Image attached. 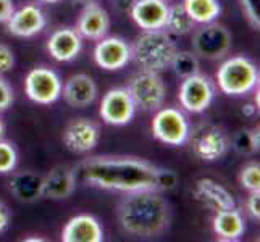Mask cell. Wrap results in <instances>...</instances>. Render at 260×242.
I'll return each mask as SVG.
<instances>
[{
    "instance_id": "obj_1",
    "label": "cell",
    "mask_w": 260,
    "mask_h": 242,
    "mask_svg": "<svg viewBox=\"0 0 260 242\" xmlns=\"http://www.w3.org/2000/svg\"><path fill=\"white\" fill-rule=\"evenodd\" d=\"M75 169L76 179L105 191L138 192L170 191L176 186V175L146 160L133 157H91Z\"/></svg>"
},
{
    "instance_id": "obj_2",
    "label": "cell",
    "mask_w": 260,
    "mask_h": 242,
    "mask_svg": "<svg viewBox=\"0 0 260 242\" xmlns=\"http://www.w3.org/2000/svg\"><path fill=\"white\" fill-rule=\"evenodd\" d=\"M118 221L126 234L155 237L170 226L172 209L157 191L128 192L118 205Z\"/></svg>"
},
{
    "instance_id": "obj_3",
    "label": "cell",
    "mask_w": 260,
    "mask_h": 242,
    "mask_svg": "<svg viewBox=\"0 0 260 242\" xmlns=\"http://www.w3.org/2000/svg\"><path fill=\"white\" fill-rule=\"evenodd\" d=\"M175 41L164 29L144 31L134 41L131 47V58L144 71L162 73L172 65L176 53Z\"/></svg>"
},
{
    "instance_id": "obj_4",
    "label": "cell",
    "mask_w": 260,
    "mask_h": 242,
    "mask_svg": "<svg viewBox=\"0 0 260 242\" xmlns=\"http://www.w3.org/2000/svg\"><path fill=\"white\" fill-rule=\"evenodd\" d=\"M217 83L226 95H246L258 86V70L252 60L231 57L220 65Z\"/></svg>"
},
{
    "instance_id": "obj_5",
    "label": "cell",
    "mask_w": 260,
    "mask_h": 242,
    "mask_svg": "<svg viewBox=\"0 0 260 242\" xmlns=\"http://www.w3.org/2000/svg\"><path fill=\"white\" fill-rule=\"evenodd\" d=\"M128 92L133 98L134 105L144 112H157L165 100V84L158 73L144 71L134 75L129 79Z\"/></svg>"
},
{
    "instance_id": "obj_6",
    "label": "cell",
    "mask_w": 260,
    "mask_h": 242,
    "mask_svg": "<svg viewBox=\"0 0 260 242\" xmlns=\"http://www.w3.org/2000/svg\"><path fill=\"white\" fill-rule=\"evenodd\" d=\"M187 142L191 144L192 154L204 161H215L221 158L230 146L225 131L212 123L197 124L192 131H189Z\"/></svg>"
},
{
    "instance_id": "obj_7",
    "label": "cell",
    "mask_w": 260,
    "mask_h": 242,
    "mask_svg": "<svg viewBox=\"0 0 260 242\" xmlns=\"http://www.w3.org/2000/svg\"><path fill=\"white\" fill-rule=\"evenodd\" d=\"M191 126L184 113L178 109H158L152 120V134L167 146H183L189 137Z\"/></svg>"
},
{
    "instance_id": "obj_8",
    "label": "cell",
    "mask_w": 260,
    "mask_h": 242,
    "mask_svg": "<svg viewBox=\"0 0 260 242\" xmlns=\"http://www.w3.org/2000/svg\"><path fill=\"white\" fill-rule=\"evenodd\" d=\"M231 47V34L220 23H205L194 32L192 49L196 55L207 60H218L228 53Z\"/></svg>"
},
{
    "instance_id": "obj_9",
    "label": "cell",
    "mask_w": 260,
    "mask_h": 242,
    "mask_svg": "<svg viewBox=\"0 0 260 242\" xmlns=\"http://www.w3.org/2000/svg\"><path fill=\"white\" fill-rule=\"evenodd\" d=\"M215 97V87L209 76L205 75H192L184 78L179 86L178 98L181 107L189 113H202L210 107Z\"/></svg>"
},
{
    "instance_id": "obj_10",
    "label": "cell",
    "mask_w": 260,
    "mask_h": 242,
    "mask_svg": "<svg viewBox=\"0 0 260 242\" xmlns=\"http://www.w3.org/2000/svg\"><path fill=\"white\" fill-rule=\"evenodd\" d=\"M24 89L32 102L50 105L61 95V79L50 68H34L26 76Z\"/></svg>"
},
{
    "instance_id": "obj_11",
    "label": "cell",
    "mask_w": 260,
    "mask_h": 242,
    "mask_svg": "<svg viewBox=\"0 0 260 242\" xmlns=\"http://www.w3.org/2000/svg\"><path fill=\"white\" fill-rule=\"evenodd\" d=\"M134 112H136V105H134L133 98L128 92L126 87H115L107 92L101 102V118L107 124H113V126H123L128 124Z\"/></svg>"
},
{
    "instance_id": "obj_12",
    "label": "cell",
    "mask_w": 260,
    "mask_h": 242,
    "mask_svg": "<svg viewBox=\"0 0 260 242\" xmlns=\"http://www.w3.org/2000/svg\"><path fill=\"white\" fill-rule=\"evenodd\" d=\"M94 60L104 70H121L131 60V46L121 38H102L94 49Z\"/></svg>"
},
{
    "instance_id": "obj_13",
    "label": "cell",
    "mask_w": 260,
    "mask_h": 242,
    "mask_svg": "<svg viewBox=\"0 0 260 242\" xmlns=\"http://www.w3.org/2000/svg\"><path fill=\"white\" fill-rule=\"evenodd\" d=\"M99 128L97 124L87 118H76L68 123L63 131V142L67 149L76 154H86V152L95 149L99 144Z\"/></svg>"
},
{
    "instance_id": "obj_14",
    "label": "cell",
    "mask_w": 260,
    "mask_h": 242,
    "mask_svg": "<svg viewBox=\"0 0 260 242\" xmlns=\"http://www.w3.org/2000/svg\"><path fill=\"white\" fill-rule=\"evenodd\" d=\"M110 28V18L107 10L95 2H89L83 8L81 15L78 18L76 31L84 39L101 41L105 38Z\"/></svg>"
},
{
    "instance_id": "obj_15",
    "label": "cell",
    "mask_w": 260,
    "mask_h": 242,
    "mask_svg": "<svg viewBox=\"0 0 260 242\" xmlns=\"http://www.w3.org/2000/svg\"><path fill=\"white\" fill-rule=\"evenodd\" d=\"M168 5L165 0H136L131 7V16L141 29H164L167 23Z\"/></svg>"
},
{
    "instance_id": "obj_16",
    "label": "cell",
    "mask_w": 260,
    "mask_h": 242,
    "mask_svg": "<svg viewBox=\"0 0 260 242\" xmlns=\"http://www.w3.org/2000/svg\"><path fill=\"white\" fill-rule=\"evenodd\" d=\"M46 28V16L38 5H24L15 10L7 21V29L18 38H31Z\"/></svg>"
},
{
    "instance_id": "obj_17",
    "label": "cell",
    "mask_w": 260,
    "mask_h": 242,
    "mask_svg": "<svg viewBox=\"0 0 260 242\" xmlns=\"http://www.w3.org/2000/svg\"><path fill=\"white\" fill-rule=\"evenodd\" d=\"M65 102L75 109H84L91 105L97 97V86L94 79L89 75H73L65 81V86H61Z\"/></svg>"
},
{
    "instance_id": "obj_18",
    "label": "cell",
    "mask_w": 260,
    "mask_h": 242,
    "mask_svg": "<svg viewBox=\"0 0 260 242\" xmlns=\"http://www.w3.org/2000/svg\"><path fill=\"white\" fill-rule=\"evenodd\" d=\"M63 242H102L104 231L99 223L91 215H76L71 218L63 231H61Z\"/></svg>"
},
{
    "instance_id": "obj_19",
    "label": "cell",
    "mask_w": 260,
    "mask_h": 242,
    "mask_svg": "<svg viewBox=\"0 0 260 242\" xmlns=\"http://www.w3.org/2000/svg\"><path fill=\"white\" fill-rule=\"evenodd\" d=\"M76 187L75 169L67 165H58L44 178L42 195L52 200H63L73 194Z\"/></svg>"
},
{
    "instance_id": "obj_20",
    "label": "cell",
    "mask_w": 260,
    "mask_h": 242,
    "mask_svg": "<svg viewBox=\"0 0 260 242\" xmlns=\"http://www.w3.org/2000/svg\"><path fill=\"white\" fill-rule=\"evenodd\" d=\"M83 47V38L76 29L61 28L52 32L47 42V50L58 61H71L78 57Z\"/></svg>"
},
{
    "instance_id": "obj_21",
    "label": "cell",
    "mask_w": 260,
    "mask_h": 242,
    "mask_svg": "<svg viewBox=\"0 0 260 242\" xmlns=\"http://www.w3.org/2000/svg\"><path fill=\"white\" fill-rule=\"evenodd\" d=\"M194 194L204 205H207L213 212L236 209V202L233 199V195L221 184H218L210 178L199 179L196 183Z\"/></svg>"
},
{
    "instance_id": "obj_22",
    "label": "cell",
    "mask_w": 260,
    "mask_h": 242,
    "mask_svg": "<svg viewBox=\"0 0 260 242\" xmlns=\"http://www.w3.org/2000/svg\"><path fill=\"white\" fill-rule=\"evenodd\" d=\"M44 178L32 171L16 173L10 181V191L20 202L31 203L42 197Z\"/></svg>"
},
{
    "instance_id": "obj_23",
    "label": "cell",
    "mask_w": 260,
    "mask_h": 242,
    "mask_svg": "<svg viewBox=\"0 0 260 242\" xmlns=\"http://www.w3.org/2000/svg\"><path fill=\"white\" fill-rule=\"evenodd\" d=\"M244 218L236 209L215 212L213 231L218 237L225 240H236L244 234Z\"/></svg>"
},
{
    "instance_id": "obj_24",
    "label": "cell",
    "mask_w": 260,
    "mask_h": 242,
    "mask_svg": "<svg viewBox=\"0 0 260 242\" xmlns=\"http://www.w3.org/2000/svg\"><path fill=\"white\" fill-rule=\"evenodd\" d=\"M183 5L196 24L212 23L217 20L221 12L218 0H183Z\"/></svg>"
},
{
    "instance_id": "obj_25",
    "label": "cell",
    "mask_w": 260,
    "mask_h": 242,
    "mask_svg": "<svg viewBox=\"0 0 260 242\" xmlns=\"http://www.w3.org/2000/svg\"><path fill=\"white\" fill-rule=\"evenodd\" d=\"M165 28L172 34L184 36L196 28V21L189 16V13L186 12L183 4H176L173 7H168Z\"/></svg>"
},
{
    "instance_id": "obj_26",
    "label": "cell",
    "mask_w": 260,
    "mask_h": 242,
    "mask_svg": "<svg viewBox=\"0 0 260 242\" xmlns=\"http://www.w3.org/2000/svg\"><path fill=\"white\" fill-rule=\"evenodd\" d=\"M175 75L179 76V78H189L192 75H197L199 73V60H197V55L194 52H189V50H183V52H176L175 57L172 60V65Z\"/></svg>"
},
{
    "instance_id": "obj_27",
    "label": "cell",
    "mask_w": 260,
    "mask_h": 242,
    "mask_svg": "<svg viewBox=\"0 0 260 242\" xmlns=\"http://www.w3.org/2000/svg\"><path fill=\"white\" fill-rule=\"evenodd\" d=\"M233 147L241 155H252L258 150V129H241L233 137Z\"/></svg>"
},
{
    "instance_id": "obj_28",
    "label": "cell",
    "mask_w": 260,
    "mask_h": 242,
    "mask_svg": "<svg viewBox=\"0 0 260 242\" xmlns=\"http://www.w3.org/2000/svg\"><path fill=\"white\" fill-rule=\"evenodd\" d=\"M239 183L244 189H247L250 192H257L260 189V166H258V163H249L241 169Z\"/></svg>"
},
{
    "instance_id": "obj_29",
    "label": "cell",
    "mask_w": 260,
    "mask_h": 242,
    "mask_svg": "<svg viewBox=\"0 0 260 242\" xmlns=\"http://www.w3.org/2000/svg\"><path fill=\"white\" fill-rule=\"evenodd\" d=\"M18 161V155L15 147L10 144V142H4L0 141V173H10L15 169Z\"/></svg>"
},
{
    "instance_id": "obj_30",
    "label": "cell",
    "mask_w": 260,
    "mask_h": 242,
    "mask_svg": "<svg viewBox=\"0 0 260 242\" xmlns=\"http://www.w3.org/2000/svg\"><path fill=\"white\" fill-rule=\"evenodd\" d=\"M249 23L258 29L260 26V0H239Z\"/></svg>"
},
{
    "instance_id": "obj_31",
    "label": "cell",
    "mask_w": 260,
    "mask_h": 242,
    "mask_svg": "<svg viewBox=\"0 0 260 242\" xmlns=\"http://www.w3.org/2000/svg\"><path fill=\"white\" fill-rule=\"evenodd\" d=\"M15 65V57L10 47H7L5 44H0V75L10 71Z\"/></svg>"
},
{
    "instance_id": "obj_32",
    "label": "cell",
    "mask_w": 260,
    "mask_h": 242,
    "mask_svg": "<svg viewBox=\"0 0 260 242\" xmlns=\"http://www.w3.org/2000/svg\"><path fill=\"white\" fill-rule=\"evenodd\" d=\"M13 102V91L4 78H0V112L7 110Z\"/></svg>"
},
{
    "instance_id": "obj_33",
    "label": "cell",
    "mask_w": 260,
    "mask_h": 242,
    "mask_svg": "<svg viewBox=\"0 0 260 242\" xmlns=\"http://www.w3.org/2000/svg\"><path fill=\"white\" fill-rule=\"evenodd\" d=\"M246 207L249 215L254 220H260V192H250L249 199L246 202Z\"/></svg>"
},
{
    "instance_id": "obj_34",
    "label": "cell",
    "mask_w": 260,
    "mask_h": 242,
    "mask_svg": "<svg viewBox=\"0 0 260 242\" xmlns=\"http://www.w3.org/2000/svg\"><path fill=\"white\" fill-rule=\"evenodd\" d=\"M15 12L13 0H0V23H7Z\"/></svg>"
},
{
    "instance_id": "obj_35",
    "label": "cell",
    "mask_w": 260,
    "mask_h": 242,
    "mask_svg": "<svg viewBox=\"0 0 260 242\" xmlns=\"http://www.w3.org/2000/svg\"><path fill=\"white\" fill-rule=\"evenodd\" d=\"M10 223V210H8L7 205L0 200V232H4Z\"/></svg>"
},
{
    "instance_id": "obj_36",
    "label": "cell",
    "mask_w": 260,
    "mask_h": 242,
    "mask_svg": "<svg viewBox=\"0 0 260 242\" xmlns=\"http://www.w3.org/2000/svg\"><path fill=\"white\" fill-rule=\"evenodd\" d=\"M257 109H258L257 105L247 103V105H244V107H243V113H244V115H247V116H252V115L257 112Z\"/></svg>"
},
{
    "instance_id": "obj_37",
    "label": "cell",
    "mask_w": 260,
    "mask_h": 242,
    "mask_svg": "<svg viewBox=\"0 0 260 242\" xmlns=\"http://www.w3.org/2000/svg\"><path fill=\"white\" fill-rule=\"evenodd\" d=\"M38 2H42V4H57L60 0H38Z\"/></svg>"
},
{
    "instance_id": "obj_38",
    "label": "cell",
    "mask_w": 260,
    "mask_h": 242,
    "mask_svg": "<svg viewBox=\"0 0 260 242\" xmlns=\"http://www.w3.org/2000/svg\"><path fill=\"white\" fill-rule=\"evenodd\" d=\"M2 136H4V123L0 120V139H2Z\"/></svg>"
},
{
    "instance_id": "obj_39",
    "label": "cell",
    "mask_w": 260,
    "mask_h": 242,
    "mask_svg": "<svg viewBox=\"0 0 260 242\" xmlns=\"http://www.w3.org/2000/svg\"><path fill=\"white\" fill-rule=\"evenodd\" d=\"M165 2H167V0H165Z\"/></svg>"
}]
</instances>
